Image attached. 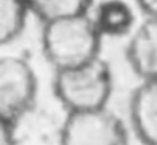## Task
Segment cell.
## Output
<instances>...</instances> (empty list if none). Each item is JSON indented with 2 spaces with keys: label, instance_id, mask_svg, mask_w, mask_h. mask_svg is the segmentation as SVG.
Returning a JSON list of instances; mask_svg holds the SVG:
<instances>
[{
  "label": "cell",
  "instance_id": "cell-1",
  "mask_svg": "<svg viewBox=\"0 0 157 145\" xmlns=\"http://www.w3.org/2000/svg\"><path fill=\"white\" fill-rule=\"evenodd\" d=\"M102 39L88 13L61 17L43 22L41 50L50 65L61 71L101 57Z\"/></svg>",
  "mask_w": 157,
  "mask_h": 145
},
{
  "label": "cell",
  "instance_id": "cell-2",
  "mask_svg": "<svg viewBox=\"0 0 157 145\" xmlns=\"http://www.w3.org/2000/svg\"><path fill=\"white\" fill-rule=\"evenodd\" d=\"M54 94L66 112L108 107L113 93L110 66L101 57L75 68L55 71Z\"/></svg>",
  "mask_w": 157,
  "mask_h": 145
},
{
  "label": "cell",
  "instance_id": "cell-3",
  "mask_svg": "<svg viewBox=\"0 0 157 145\" xmlns=\"http://www.w3.org/2000/svg\"><path fill=\"white\" fill-rule=\"evenodd\" d=\"M37 94V76L26 60L0 57V118L17 127L36 107Z\"/></svg>",
  "mask_w": 157,
  "mask_h": 145
},
{
  "label": "cell",
  "instance_id": "cell-4",
  "mask_svg": "<svg viewBox=\"0 0 157 145\" xmlns=\"http://www.w3.org/2000/svg\"><path fill=\"white\" fill-rule=\"evenodd\" d=\"M61 145H130L128 130L108 107L68 112L59 133Z\"/></svg>",
  "mask_w": 157,
  "mask_h": 145
},
{
  "label": "cell",
  "instance_id": "cell-5",
  "mask_svg": "<svg viewBox=\"0 0 157 145\" xmlns=\"http://www.w3.org/2000/svg\"><path fill=\"white\" fill-rule=\"evenodd\" d=\"M132 133L142 145H157V79L141 80L128 102Z\"/></svg>",
  "mask_w": 157,
  "mask_h": 145
},
{
  "label": "cell",
  "instance_id": "cell-6",
  "mask_svg": "<svg viewBox=\"0 0 157 145\" xmlns=\"http://www.w3.org/2000/svg\"><path fill=\"white\" fill-rule=\"evenodd\" d=\"M125 60L139 80L157 79V17H144L125 47Z\"/></svg>",
  "mask_w": 157,
  "mask_h": 145
},
{
  "label": "cell",
  "instance_id": "cell-7",
  "mask_svg": "<svg viewBox=\"0 0 157 145\" xmlns=\"http://www.w3.org/2000/svg\"><path fill=\"white\" fill-rule=\"evenodd\" d=\"M91 17L102 37L128 35L135 26L134 10L124 0H105L98 4Z\"/></svg>",
  "mask_w": 157,
  "mask_h": 145
},
{
  "label": "cell",
  "instance_id": "cell-8",
  "mask_svg": "<svg viewBox=\"0 0 157 145\" xmlns=\"http://www.w3.org/2000/svg\"><path fill=\"white\" fill-rule=\"evenodd\" d=\"M29 14L26 0H0V47L21 36Z\"/></svg>",
  "mask_w": 157,
  "mask_h": 145
},
{
  "label": "cell",
  "instance_id": "cell-9",
  "mask_svg": "<svg viewBox=\"0 0 157 145\" xmlns=\"http://www.w3.org/2000/svg\"><path fill=\"white\" fill-rule=\"evenodd\" d=\"M94 0H26L29 13L36 15L41 24L61 17L86 14Z\"/></svg>",
  "mask_w": 157,
  "mask_h": 145
},
{
  "label": "cell",
  "instance_id": "cell-10",
  "mask_svg": "<svg viewBox=\"0 0 157 145\" xmlns=\"http://www.w3.org/2000/svg\"><path fill=\"white\" fill-rule=\"evenodd\" d=\"M0 145H17L15 126L0 118Z\"/></svg>",
  "mask_w": 157,
  "mask_h": 145
},
{
  "label": "cell",
  "instance_id": "cell-11",
  "mask_svg": "<svg viewBox=\"0 0 157 145\" xmlns=\"http://www.w3.org/2000/svg\"><path fill=\"white\" fill-rule=\"evenodd\" d=\"M144 17H157V0H135Z\"/></svg>",
  "mask_w": 157,
  "mask_h": 145
}]
</instances>
